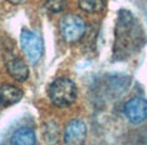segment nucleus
Wrapping results in <instances>:
<instances>
[{"label": "nucleus", "instance_id": "obj_10", "mask_svg": "<svg viewBox=\"0 0 147 145\" xmlns=\"http://www.w3.org/2000/svg\"><path fill=\"white\" fill-rule=\"evenodd\" d=\"M78 4L84 13H90V14L101 13L105 8L104 0H78Z\"/></svg>", "mask_w": 147, "mask_h": 145}, {"label": "nucleus", "instance_id": "obj_5", "mask_svg": "<svg viewBox=\"0 0 147 145\" xmlns=\"http://www.w3.org/2000/svg\"><path fill=\"white\" fill-rule=\"evenodd\" d=\"M123 112L132 124H142L147 120V101L142 97H134L124 104Z\"/></svg>", "mask_w": 147, "mask_h": 145}, {"label": "nucleus", "instance_id": "obj_6", "mask_svg": "<svg viewBox=\"0 0 147 145\" xmlns=\"http://www.w3.org/2000/svg\"><path fill=\"white\" fill-rule=\"evenodd\" d=\"M87 136V126L82 120H72L67 125L64 131V143L65 144H83Z\"/></svg>", "mask_w": 147, "mask_h": 145}, {"label": "nucleus", "instance_id": "obj_1", "mask_svg": "<svg viewBox=\"0 0 147 145\" xmlns=\"http://www.w3.org/2000/svg\"><path fill=\"white\" fill-rule=\"evenodd\" d=\"M141 26L136 23L132 13L127 10H120L118 26L115 31V45H114V56L120 59L129 54V50L138 47L140 43Z\"/></svg>", "mask_w": 147, "mask_h": 145}, {"label": "nucleus", "instance_id": "obj_4", "mask_svg": "<svg viewBox=\"0 0 147 145\" xmlns=\"http://www.w3.org/2000/svg\"><path fill=\"white\" fill-rule=\"evenodd\" d=\"M21 46L32 65H36L41 60L44 54V41L38 33L30 29H23L21 33Z\"/></svg>", "mask_w": 147, "mask_h": 145}, {"label": "nucleus", "instance_id": "obj_9", "mask_svg": "<svg viewBox=\"0 0 147 145\" xmlns=\"http://www.w3.org/2000/svg\"><path fill=\"white\" fill-rule=\"evenodd\" d=\"M10 143L14 145H33L36 143L35 132L28 127H21L12 135Z\"/></svg>", "mask_w": 147, "mask_h": 145}, {"label": "nucleus", "instance_id": "obj_11", "mask_svg": "<svg viewBox=\"0 0 147 145\" xmlns=\"http://www.w3.org/2000/svg\"><path fill=\"white\" fill-rule=\"evenodd\" d=\"M65 0H47L44 4V8L50 13H60L65 9Z\"/></svg>", "mask_w": 147, "mask_h": 145}, {"label": "nucleus", "instance_id": "obj_12", "mask_svg": "<svg viewBox=\"0 0 147 145\" xmlns=\"http://www.w3.org/2000/svg\"><path fill=\"white\" fill-rule=\"evenodd\" d=\"M7 1L13 3V4H21V3H23L24 0H7Z\"/></svg>", "mask_w": 147, "mask_h": 145}, {"label": "nucleus", "instance_id": "obj_7", "mask_svg": "<svg viewBox=\"0 0 147 145\" xmlns=\"http://www.w3.org/2000/svg\"><path fill=\"white\" fill-rule=\"evenodd\" d=\"M23 92L19 88L10 84H5L0 87V107L7 108L16 104L22 99Z\"/></svg>", "mask_w": 147, "mask_h": 145}, {"label": "nucleus", "instance_id": "obj_8", "mask_svg": "<svg viewBox=\"0 0 147 145\" xmlns=\"http://www.w3.org/2000/svg\"><path fill=\"white\" fill-rule=\"evenodd\" d=\"M7 70L10 76H13L18 82L27 80L28 75H30L27 65L17 56H10L7 59Z\"/></svg>", "mask_w": 147, "mask_h": 145}, {"label": "nucleus", "instance_id": "obj_2", "mask_svg": "<svg viewBox=\"0 0 147 145\" xmlns=\"http://www.w3.org/2000/svg\"><path fill=\"white\" fill-rule=\"evenodd\" d=\"M49 98L56 107H69L77 99V87L69 78H58L49 87Z\"/></svg>", "mask_w": 147, "mask_h": 145}, {"label": "nucleus", "instance_id": "obj_3", "mask_svg": "<svg viewBox=\"0 0 147 145\" xmlns=\"http://www.w3.org/2000/svg\"><path fill=\"white\" fill-rule=\"evenodd\" d=\"M60 33L64 41L68 43H74L80 41L87 31V24L81 17L76 14H67L60 19Z\"/></svg>", "mask_w": 147, "mask_h": 145}]
</instances>
